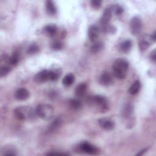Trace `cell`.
<instances>
[{
  "label": "cell",
  "mask_w": 156,
  "mask_h": 156,
  "mask_svg": "<svg viewBox=\"0 0 156 156\" xmlns=\"http://www.w3.org/2000/svg\"><path fill=\"white\" fill-rule=\"evenodd\" d=\"M15 116L21 121L34 120L37 116L36 111L32 108L27 106L18 107L13 110Z\"/></svg>",
  "instance_id": "6da1fadb"
},
{
  "label": "cell",
  "mask_w": 156,
  "mask_h": 156,
  "mask_svg": "<svg viewBox=\"0 0 156 156\" xmlns=\"http://www.w3.org/2000/svg\"><path fill=\"white\" fill-rule=\"evenodd\" d=\"M128 68L129 62L124 58H118L113 64V74L119 79H123L126 77Z\"/></svg>",
  "instance_id": "7a4b0ae2"
},
{
  "label": "cell",
  "mask_w": 156,
  "mask_h": 156,
  "mask_svg": "<svg viewBox=\"0 0 156 156\" xmlns=\"http://www.w3.org/2000/svg\"><path fill=\"white\" fill-rule=\"evenodd\" d=\"M59 77L58 73L54 70L44 69L38 72L35 76V81L37 83H43L48 80H55Z\"/></svg>",
  "instance_id": "3957f363"
},
{
  "label": "cell",
  "mask_w": 156,
  "mask_h": 156,
  "mask_svg": "<svg viewBox=\"0 0 156 156\" xmlns=\"http://www.w3.org/2000/svg\"><path fill=\"white\" fill-rule=\"evenodd\" d=\"M35 111L37 116L43 120L51 119L54 114L53 107L48 104H39L37 105Z\"/></svg>",
  "instance_id": "277c9868"
},
{
  "label": "cell",
  "mask_w": 156,
  "mask_h": 156,
  "mask_svg": "<svg viewBox=\"0 0 156 156\" xmlns=\"http://www.w3.org/2000/svg\"><path fill=\"white\" fill-rule=\"evenodd\" d=\"M112 12H113L112 9L110 7H108L104 10L103 15L101 17V19L100 21V24H101L102 31L104 32H107L108 30H110V28L108 27V24L112 17Z\"/></svg>",
  "instance_id": "5b68a950"
},
{
  "label": "cell",
  "mask_w": 156,
  "mask_h": 156,
  "mask_svg": "<svg viewBox=\"0 0 156 156\" xmlns=\"http://www.w3.org/2000/svg\"><path fill=\"white\" fill-rule=\"evenodd\" d=\"M129 26H130V32L134 35H138V34H140L142 29V26H143L142 20L139 16H133L130 21Z\"/></svg>",
  "instance_id": "8992f818"
},
{
  "label": "cell",
  "mask_w": 156,
  "mask_h": 156,
  "mask_svg": "<svg viewBox=\"0 0 156 156\" xmlns=\"http://www.w3.org/2000/svg\"><path fill=\"white\" fill-rule=\"evenodd\" d=\"M79 147L82 151L88 154L94 155L98 154L99 152V150L96 147H95L94 146L92 145L91 144L87 141L81 143L79 144Z\"/></svg>",
  "instance_id": "52a82bcc"
},
{
  "label": "cell",
  "mask_w": 156,
  "mask_h": 156,
  "mask_svg": "<svg viewBox=\"0 0 156 156\" xmlns=\"http://www.w3.org/2000/svg\"><path fill=\"white\" fill-rule=\"evenodd\" d=\"M152 42H154V41L151 39V35H145L143 36L139 40V43H138V46H139L140 49L141 51L146 50L149 47V46L151 44V43Z\"/></svg>",
  "instance_id": "ba28073f"
},
{
  "label": "cell",
  "mask_w": 156,
  "mask_h": 156,
  "mask_svg": "<svg viewBox=\"0 0 156 156\" xmlns=\"http://www.w3.org/2000/svg\"><path fill=\"white\" fill-rule=\"evenodd\" d=\"M98 122L99 126L101 127V128H102L105 130H113L115 126L113 121L106 118H100L98 120Z\"/></svg>",
  "instance_id": "9c48e42d"
},
{
  "label": "cell",
  "mask_w": 156,
  "mask_h": 156,
  "mask_svg": "<svg viewBox=\"0 0 156 156\" xmlns=\"http://www.w3.org/2000/svg\"><path fill=\"white\" fill-rule=\"evenodd\" d=\"M99 28L96 25H92L89 27L88 35V38L91 42H95L97 40L99 35Z\"/></svg>",
  "instance_id": "30bf717a"
},
{
  "label": "cell",
  "mask_w": 156,
  "mask_h": 156,
  "mask_svg": "<svg viewBox=\"0 0 156 156\" xmlns=\"http://www.w3.org/2000/svg\"><path fill=\"white\" fill-rule=\"evenodd\" d=\"M92 99L94 103L96 105L99 106L101 108V109L107 110V102L104 97L100 95H96L93 97Z\"/></svg>",
  "instance_id": "8fae6325"
},
{
  "label": "cell",
  "mask_w": 156,
  "mask_h": 156,
  "mask_svg": "<svg viewBox=\"0 0 156 156\" xmlns=\"http://www.w3.org/2000/svg\"><path fill=\"white\" fill-rule=\"evenodd\" d=\"M30 93L29 91L24 88H19L15 92V98L19 101H24L27 99L29 97Z\"/></svg>",
  "instance_id": "7c38bea8"
},
{
  "label": "cell",
  "mask_w": 156,
  "mask_h": 156,
  "mask_svg": "<svg viewBox=\"0 0 156 156\" xmlns=\"http://www.w3.org/2000/svg\"><path fill=\"white\" fill-rule=\"evenodd\" d=\"M99 82L102 85L104 86H108L112 84L113 82L112 77L108 73L105 72L101 74L99 78Z\"/></svg>",
  "instance_id": "4fadbf2b"
},
{
  "label": "cell",
  "mask_w": 156,
  "mask_h": 156,
  "mask_svg": "<svg viewBox=\"0 0 156 156\" xmlns=\"http://www.w3.org/2000/svg\"><path fill=\"white\" fill-rule=\"evenodd\" d=\"M141 88V82L139 80H135L133 83L130 87L129 93L132 95L136 94Z\"/></svg>",
  "instance_id": "5bb4252c"
},
{
  "label": "cell",
  "mask_w": 156,
  "mask_h": 156,
  "mask_svg": "<svg viewBox=\"0 0 156 156\" xmlns=\"http://www.w3.org/2000/svg\"><path fill=\"white\" fill-rule=\"evenodd\" d=\"M87 84L85 83H81L79 84L75 90L76 95L77 97H82L85 93L87 90Z\"/></svg>",
  "instance_id": "9a60e30c"
},
{
  "label": "cell",
  "mask_w": 156,
  "mask_h": 156,
  "mask_svg": "<svg viewBox=\"0 0 156 156\" xmlns=\"http://www.w3.org/2000/svg\"><path fill=\"white\" fill-rule=\"evenodd\" d=\"M132 47V42L129 40H127L122 42L119 45V50L124 53L128 52Z\"/></svg>",
  "instance_id": "2e32d148"
},
{
  "label": "cell",
  "mask_w": 156,
  "mask_h": 156,
  "mask_svg": "<svg viewBox=\"0 0 156 156\" xmlns=\"http://www.w3.org/2000/svg\"><path fill=\"white\" fill-rule=\"evenodd\" d=\"M57 27L54 24H49L44 27V32L50 37L54 36L57 32Z\"/></svg>",
  "instance_id": "e0dca14e"
},
{
  "label": "cell",
  "mask_w": 156,
  "mask_h": 156,
  "mask_svg": "<svg viewBox=\"0 0 156 156\" xmlns=\"http://www.w3.org/2000/svg\"><path fill=\"white\" fill-rule=\"evenodd\" d=\"M74 76L72 73L66 74L62 80V83L65 86H70L74 82Z\"/></svg>",
  "instance_id": "ac0fdd59"
},
{
  "label": "cell",
  "mask_w": 156,
  "mask_h": 156,
  "mask_svg": "<svg viewBox=\"0 0 156 156\" xmlns=\"http://www.w3.org/2000/svg\"><path fill=\"white\" fill-rule=\"evenodd\" d=\"M46 9L48 14L54 15L56 13L57 9L54 4L51 1H47L46 2Z\"/></svg>",
  "instance_id": "d6986e66"
},
{
  "label": "cell",
  "mask_w": 156,
  "mask_h": 156,
  "mask_svg": "<svg viewBox=\"0 0 156 156\" xmlns=\"http://www.w3.org/2000/svg\"><path fill=\"white\" fill-rule=\"evenodd\" d=\"M70 107L73 110H79L82 107V102L79 99H71L69 101Z\"/></svg>",
  "instance_id": "ffe728a7"
},
{
  "label": "cell",
  "mask_w": 156,
  "mask_h": 156,
  "mask_svg": "<svg viewBox=\"0 0 156 156\" xmlns=\"http://www.w3.org/2000/svg\"><path fill=\"white\" fill-rule=\"evenodd\" d=\"M103 48V44L101 42H96L93 44L90 48V51L91 53L96 54L99 52Z\"/></svg>",
  "instance_id": "44dd1931"
},
{
  "label": "cell",
  "mask_w": 156,
  "mask_h": 156,
  "mask_svg": "<svg viewBox=\"0 0 156 156\" xmlns=\"http://www.w3.org/2000/svg\"><path fill=\"white\" fill-rule=\"evenodd\" d=\"M19 61V57L17 54L13 53L8 58V63L10 66H15Z\"/></svg>",
  "instance_id": "7402d4cb"
},
{
  "label": "cell",
  "mask_w": 156,
  "mask_h": 156,
  "mask_svg": "<svg viewBox=\"0 0 156 156\" xmlns=\"http://www.w3.org/2000/svg\"><path fill=\"white\" fill-rule=\"evenodd\" d=\"M38 51H39L38 46L36 44L33 43L29 46L27 49V53L30 54H34L37 53Z\"/></svg>",
  "instance_id": "603a6c76"
},
{
  "label": "cell",
  "mask_w": 156,
  "mask_h": 156,
  "mask_svg": "<svg viewBox=\"0 0 156 156\" xmlns=\"http://www.w3.org/2000/svg\"><path fill=\"white\" fill-rule=\"evenodd\" d=\"M10 71V68L7 66H4L1 68L0 70V76L1 77H4L6 76Z\"/></svg>",
  "instance_id": "cb8c5ba5"
},
{
  "label": "cell",
  "mask_w": 156,
  "mask_h": 156,
  "mask_svg": "<svg viewBox=\"0 0 156 156\" xmlns=\"http://www.w3.org/2000/svg\"><path fill=\"white\" fill-rule=\"evenodd\" d=\"M51 47H52V49L55 50V51H58V50H60L62 48V44L61 42H60L59 41H55L52 44Z\"/></svg>",
  "instance_id": "d4e9b609"
},
{
  "label": "cell",
  "mask_w": 156,
  "mask_h": 156,
  "mask_svg": "<svg viewBox=\"0 0 156 156\" xmlns=\"http://www.w3.org/2000/svg\"><path fill=\"white\" fill-rule=\"evenodd\" d=\"M115 12L116 15H121L123 12V8L119 5H116L113 7V9H112Z\"/></svg>",
  "instance_id": "484cf974"
},
{
  "label": "cell",
  "mask_w": 156,
  "mask_h": 156,
  "mask_svg": "<svg viewBox=\"0 0 156 156\" xmlns=\"http://www.w3.org/2000/svg\"><path fill=\"white\" fill-rule=\"evenodd\" d=\"M101 2H102L101 1H99V0H93L91 2V4L94 9H98L100 7L101 5Z\"/></svg>",
  "instance_id": "4316f807"
},
{
  "label": "cell",
  "mask_w": 156,
  "mask_h": 156,
  "mask_svg": "<svg viewBox=\"0 0 156 156\" xmlns=\"http://www.w3.org/2000/svg\"><path fill=\"white\" fill-rule=\"evenodd\" d=\"M60 122H61V121L60 120V119L58 118V119H55V120L54 121V122L51 124V127H50V129L52 130H53L54 129H55L56 127H57L60 125Z\"/></svg>",
  "instance_id": "83f0119b"
},
{
  "label": "cell",
  "mask_w": 156,
  "mask_h": 156,
  "mask_svg": "<svg viewBox=\"0 0 156 156\" xmlns=\"http://www.w3.org/2000/svg\"><path fill=\"white\" fill-rule=\"evenodd\" d=\"M155 51H154L152 52H151V59L153 60V61H155Z\"/></svg>",
  "instance_id": "f1b7e54d"
},
{
  "label": "cell",
  "mask_w": 156,
  "mask_h": 156,
  "mask_svg": "<svg viewBox=\"0 0 156 156\" xmlns=\"http://www.w3.org/2000/svg\"><path fill=\"white\" fill-rule=\"evenodd\" d=\"M147 149H145L141 151V152H140V153H138L137 155H142V154H143V152H146V151H147Z\"/></svg>",
  "instance_id": "f546056e"
}]
</instances>
